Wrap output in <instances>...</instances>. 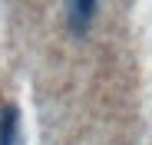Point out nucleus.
<instances>
[{"label":"nucleus","instance_id":"1","mask_svg":"<svg viewBox=\"0 0 152 145\" xmlns=\"http://www.w3.org/2000/svg\"><path fill=\"white\" fill-rule=\"evenodd\" d=\"M96 7H99V0H66V27H69V33L83 36L93 27Z\"/></svg>","mask_w":152,"mask_h":145},{"label":"nucleus","instance_id":"2","mask_svg":"<svg viewBox=\"0 0 152 145\" xmlns=\"http://www.w3.org/2000/svg\"><path fill=\"white\" fill-rule=\"evenodd\" d=\"M0 145H23L20 109L17 106H4V109H0Z\"/></svg>","mask_w":152,"mask_h":145}]
</instances>
